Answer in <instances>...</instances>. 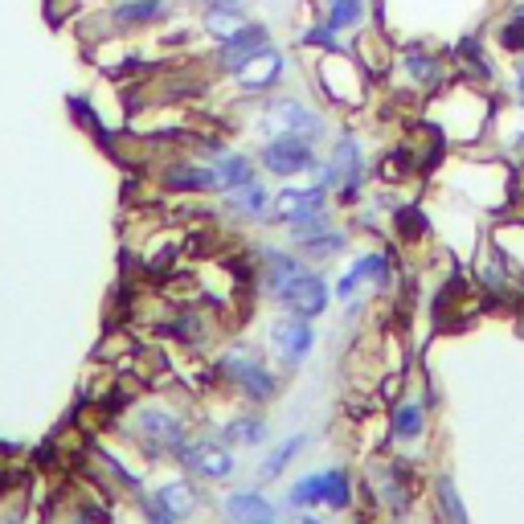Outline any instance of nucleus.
<instances>
[{
	"mask_svg": "<svg viewBox=\"0 0 524 524\" xmlns=\"http://www.w3.org/2000/svg\"><path fill=\"white\" fill-rule=\"evenodd\" d=\"M258 127L267 131V136H303V140H312V144L324 136V119H320L308 103H295V99H275V103H267Z\"/></svg>",
	"mask_w": 524,
	"mask_h": 524,
	"instance_id": "nucleus-1",
	"label": "nucleus"
},
{
	"mask_svg": "<svg viewBox=\"0 0 524 524\" xmlns=\"http://www.w3.org/2000/svg\"><path fill=\"white\" fill-rule=\"evenodd\" d=\"M222 373L246 393L250 402H267L275 398V377L267 373V365H262V357H254L250 348H230V353L222 357Z\"/></svg>",
	"mask_w": 524,
	"mask_h": 524,
	"instance_id": "nucleus-2",
	"label": "nucleus"
},
{
	"mask_svg": "<svg viewBox=\"0 0 524 524\" xmlns=\"http://www.w3.org/2000/svg\"><path fill=\"white\" fill-rule=\"evenodd\" d=\"M262 168L275 177H295V172L316 168V148L303 136H271L262 144Z\"/></svg>",
	"mask_w": 524,
	"mask_h": 524,
	"instance_id": "nucleus-3",
	"label": "nucleus"
},
{
	"mask_svg": "<svg viewBox=\"0 0 524 524\" xmlns=\"http://www.w3.org/2000/svg\"><path fill=\"white\" fill-rule=\"evenodd\" d=\"M291 508H308V504H328V508H344L348 504V475L344 471H320V475H308L299 479L287 496Z\"/></svg>",
	"mask_w": 524,
	"mask_h": 524,
	"instance_id": "nucleus-4",
	"label": "nucleus"
},
{
	"mask_svg": "<svg viewBox=\"0 0 524 524\" xmlns=\"http://www.w3.org/2000/svg\"><path fill=\"white\" fill-rule=\"evenodd\" d=\"M275 299L287 308V316L312 320V316H320V312L328 308V283H324L320 275H312V271H303V275H295L287 287H279Z\"/></svg>",
	"mask_w": 524,
	"mask_h": 524,
	"instance_id": "nucleus-5",
	"label": "nucleus"
},
{
	"mask_svg": "<svg viewBox=\"0 0 524 524\" xmlns=\"http://www.w3.org/2000/svg\"><path fill=\"white\" fill-rule=\"evenodd\" d=\"M267 46H271V29L246 21L238 33H230L226 41H217V66L230 70V74H238L254 54H262Z\"/></svg>",
	"mask_w": 524,
	"mask_h": 524,
	"instance_id": "nucleus-6",
	"label": "nucleus"
},
{
	"mask_svg": "<svg viewBox=\"0 0 524 524\" xmlns=\"http://www.w3.org/2000/svg\"><path fill=\"white\" fill-rule=\"evenodd\" d=\"M312 344H316V336H312V328H308V320H303V316H287V320H279V324L271 328L275 357H279L283 365H291V369L312 353Z\"/></svg>",
	"mask_w": 524,
	"mask_h": 524,
	"instance_id": "nucleus-7",
	"label": "nucleus"
},
{
	"mask_svg": "<svg viewBox=\"0 0 524 524\" xmlns=\"http://www.w3.org/2000/svg\"><path fill=\"white\" fill-rule=\"evenodd\" d=\"M238 86L242 91H250V95H267V91H275V86L283 82V54L275 50V46H267L262 54H254L238 74Z\"/></svg>",
	"mask_w": 524,
	"mask_h": 524,
	"instance_id": "nucleus-8",
	"label": "nucleus"
},
{
	"mask_svg": "<svg viewBox=\"0 0 524 524\" xmlns=\"http://www.w3.org/2000/svg\"><path fill=\"white\" fill-rule=\"evenodd\" d=\"M140 430H144V439H148L152 451H181L185 447V426L164 410H144Z\"/></svg>",
	"mask_w": 524,
	"mask_h": 524,
	"instance_id": "nucleus-9",
	"label": "nucleus"
},
{
	"mask_svg": "<svg viewBox=\"0 0 524 524\" xmlns=\"http://www.w3.org/2000/svg\"><path fill=\"white\" fill-rule=\"evenodd\" d=\"M181 459L189 471L205 475V479H226L234 471V455L217 443H197V447H181Z\"/></svg>",
	"mask_w": 524,
	"mask_h": 524,
	"instance_id": "nucleus-10",
	"label": "nucleus"
},
{
	"mask_svg": "<svg viewBox=\"0 0 524 524\" xmlns=\"http://www.w3.org/2000/svg\"><path fill=\"white\" fill-rule=\"evenodd\" d=\"M332 164L340 168V177H344V201H357V189H361V177H365L361 144H357L353 136L336 140V148H332Z\"/></svg>",
	"mask_w": 524,
	"mask_h": 524,
	"instance_id": "nucleus-11",
	"label": "nucleus"
},
{
	"mask_svg": "<svg viewBox=\"0 0 524 524\" xmlns=\"http://www.w3.org/2000/svg\"><path fill=\"white\" fill-rule=\"evenodd\" d=\"M324 201H328V189H324V185H312V189H283V193L275 197V217H279V222H295V217H303V213L324 209Z\"/></svg>",
	"mask_w": 524,
	"mask_h": 524,
	"instance_id": "nucleus-12",
	"label": "nucleus"
},
{
	"mask_svg": "<svg viewBox=\"0 0 524 524\" xmlns=\"http://www.w3.org/2000/svg\"><path fill=\"white\" fill-rule=\"evenodd\" d=\"M205 33L213 37V41H226L230 33H238L242 25H246V9L238 5V0H213V5L205 9Z\"/></svg>",
	"mask_w": 524,
	"mask_h": 524,
	"instance_id": "nucleus-13",
	"label": "nucleus"
},
{
	"mask_svg": "<svg viewBox=\"0 0 524 524\" xmlns=\"http://www.w3.org/2000/svg\"><path fill=\"white\" fill-rule=\"evenodd\" d=\"M164 185L181 189V193H217L213 164H177V168L164 172Z\"/></svg>",
	"mask_w": 524,
	"mask_h": 524,
	"instance_id": "nucleus-14",
	"label": "nucleus"
},
{
	"mask_svg": "<svg viewBox=\"0 0 524 524\" xmlns=\"http://www.w3.org/2000/svg\"><path fill=\"white\" fill-rule=\"evenodd\" d=\"M213 177H217V193H234V189L254 181V164L246 156H238V152H217Z\"/></svg>",
	"mask_w": 524,
	"mask_h": 524,
	"instance_id": "nucleus-15",
	"label": "nucleus"
},
{
	"mask_svg": "<svg viewBox=\"0 0 524 524\" xmlns=\"http://www.w3.org/2000/svg\"><path fill=\"white\" fill-rule=\"evenodd\" d=\"M168 17L164 0H123L119 9H111V21L119 29H140V25H156Z\"/></svg>",
	"mask_w": 524,
	"mask_h": 524,
	"instance_id": "nucleus-16",
	"label": "nucleus"
},
{
	"mask_svg": "<svg viewBox=\"0 0 524 524\" xmlns=\"http://www.w3.org/2000/svg\"><path fill=\"white\" fill-rule=\"evenodd\" d=\"M226 516L234 524H275V508L262 500L258 492H238L226 500Z\"/></svg>",
	"mask_w": 524,
	"mask_h": 524,
	"instance_id": "nucleus-17",
	"label": "nucleus"
},
{
	"mask_svg": "<svg viewBox=\"0 0 524 524\" xmlns=\"http://www.w3.org/2000/svg\"><path fill=\"white\" fill-rule=\"evenodd\" d=\"M385 254H365V258H357L353 262V271L344 275V283H340V295H353V287L357 283H385Z\"/></svg>",
	"mask_w": 524,
	"mask_h": 524,
	"instance_id": "nucleus-18",
	"label": "nucleus"
},
{
	"mask_svg": "<svg viewBox=\"0 0 524 524\" xmlns=\"http://www.w3.org/2000/svg\"><path fill=\"white\" fill-rule=\"evenodd\" d=\"M230 209L242 213V217H267L271 213V193L262 189L258 181H250V185H242V189L230 193Z\"/></svg>",
	"mask_w": 524,
	"mask_h": 524,
	"instance_id": "nucleus-19",
	"label": "nucleus"
},
{
	"mask_svg": "<svg viewBox=\"0 0 524 524\" xmlns=\"http://www.w3.org/2000/svg\"><path fill=\"white\" fill-rule=\"evenodd\" d=\"M365 5H369V0H328V25L336 33L361 29L365 25Z\"/></svg>",
	"mask_w": 524,
	"mask_h": 524,
	"instance_id": "nucleus-20",
	"label": "nucleus"
},
{
	"mask_svg": "<svg viewBox=\"0 0 524 524\" xmlns=\"http://www.w3.org/2000/svg\"><path fill=\"white\" fill-rule=\"evenodd\" d=\"M156 504H160V508H168L172 516H189V512L197 508V496H193V488H189V484H168V488H160V492H156Z\"/></svg>",
	"mask_w": 524,
	"mask_h": 524,
	"instance_id": "nucleus-21",
	"label": "nucleus"
},
{
	"mask_svg": "<svg viewBox=\"0 0 524 524\" xmlns=\"http://www.w3.org/2000/svg\"><path fill=\"white\" fill-rule=\"evenodd\" d=\"M303 254H312V258H332V254H340L344 250V234H336V230H316V234H308L303 242H295Z\"/></svg>",
	"mask_w": 524,
	"mask_h": 524,
	"instance_id": "nucleus-22",
	"label": "nucleus"
},
{
	"mask_svg": "<svg viewBox=\"0 0 524 524\" xmlns=\"http://www.w3.org/2000/svg\"><path fill=\"white\" fill-rule=\"evenodd\" d=\"M406 74H410L418 86H434V82H439V74H443V66L434 62V58H426V54H410V58H406Z\"/></svg>",
	"mask_w": 524,
	"mask_h": 524,
	"instance_id": "nucleus-23",
	"label": "nucleus"
},
{
	"mask_svg": "<svg viewBox=\"0 0 524 524\" xmlns=\"http://www.w3.org/2000/svg\"><path fill=\"white\" fill-rule=\"evenodd\" d=\"M500 46H504L508 54H524V5L504 21V29H500Z\"/></svg>",
	"mask_w": 524,
	"mask_h": 524,
	"instance_id": "nucleus-24",
	"label": "nucleus"
},
{
	"mask_svg": "<svg viewBox=\"0 0 524 524\" xmlns=\"http://www.w3.org/2000/svg\"><path fill=\"white\" fill-rule=\"evenodd\" d=\"M299 447H303V439H287V443H283V447H279V451H275L267 463L258 467V475H262V479H275V475H279V471H283V467H287V463L299 455Z\"/></svg>",
	"mask_w": 524,
	"mask_h": 524,
	"instance_id": "nucleus-25",
	"label": "nucleus"
},
{
	"mask_svg": "<svg viewBox=\"0 0 524 524\" xmlns=\"http://www.w3.org/2000/svg\"><path fill=\"white\" fill-rule=\"evenodd\" d=\"M226 439H234V443H262V439H267V426H262L258 418H242V422L226 426Z\"/></svg>",
	"mask_w": 524,
	"mask_h": 524,
	"instance_id": "nucleus-26",
	"label": "nucleus"
},
{
	"mask_svg": "<svg viewBox=\"0 0 524 524\" xmlns=\"http://www.w3.org/2000/svg\"><path fill=\"white\" fill-rule=\"evenodd\" d=\"M418 430H422V410L418 406H402L398 414H393V434H398V439H414Z\"/></svg>",
	"mask_w": 524,
	"mask_h": 524,
	"instance_id": "nucleus-27",
	"label": "nucleus"
},
{
	"mask_svg": "<svg viewBox=\"0 0 524 524\" xmlns=\"http://www.w3.org/2000/svg\"><path fill=\"white\" fill-rule=\"evenodd\" d=\"M439 504L447 512V524H467V512L459 504V492L451 488V479H443V484H439Z\"/></svg>",
	"mask_w": 524,
	"mask_h": 524,
	"instance_id": "nucleus-28",
	"label": "nucleus"
},
{
	"mask_svg": "<svg viewBox=\"0 0 524 524\" xmlns=\"http://www.w3.org/2000/svg\"><path fill=\"white\" fill-rule=\"evenodd\" d=\"M303 41H308V46H320V50H336V29L324 21V25H316Z\"/></svg>",
	"mask_w": 524,
	"mask_h": 524,
	"instance_id": "nucleus-29",
	"label": "nucleus"
},
{
	"mask_svg": "<svg viewBox=\"0 0 524 524\" xmlns=\"http://www.w3.org/2000/svg\"><path fill=\"white\" fill-rule=\"evenodd\" d=\"M516 99H520V107H524V70L516 74Z\"/></svg>",
	"mask_w": 524,
	"mask_h": 524,
	"instance_id": "nucleus-30",
	"label": "nucleus"
},
{
	"mask_svg": "<svg viewBox=\"0 0 524 524\" xmlns=\"http://www.w3.org/2000/svg\"><path fill=\"white\" fill-rule=\"evenodd\" d=\"M299 524H320V520H316V516H303V520H299Z\"/></svg>",
	"mask_w": 524,
	"mask_h": 524,
	"instance_id": "nucleus-31",
	"label": "nucleus"
}]
</instances>
